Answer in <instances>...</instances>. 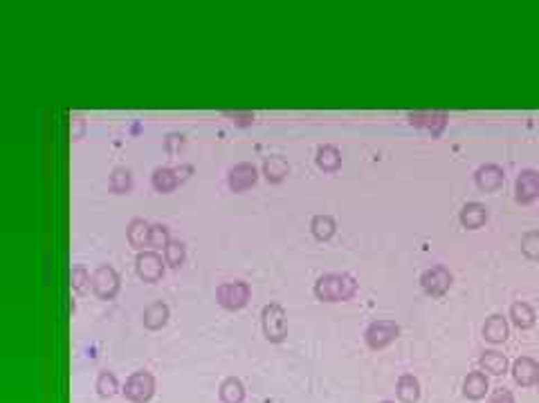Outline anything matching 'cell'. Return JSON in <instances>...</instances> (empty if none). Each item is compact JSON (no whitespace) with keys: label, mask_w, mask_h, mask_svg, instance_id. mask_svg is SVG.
<instances>
[{"label":"cell","mask_w":539,"mask_h":403,"mask_svg":"<svg viewBox=\"0 0 539 403\" xmlns=\"http://www.w3.org/2000/svg\"><path fill=\"white\" fill-rule=\"evenodd\" d=\"M357 280L351 274H326L315 283V296L324 303H339L353 298Z\"/></svg>","instance_id":"1"},{"label":"cell","mask_w":539,"mask_h":403,"mask_svg":"<svg viewBox=\"0 0 539 403\" xmlns=\"http://www.w3.org/2000/svg\"><path fill=\"white\" fill-rule=\"evenodd\" d=\"M261 323H263V334L270 343H281L288 334V316L286 310L279 303H270L263 307L261 312Z\"/></svg>","instance_id":"2"},{"label":"cell","mask_w":539,"mask_h":403,"mask_svg":"<svg viewBox=\"0 0 539 403\" xmlns=\"http://www.w3.org/2000/svg\"><path fill=\"white\" fill-rule=\"evenodd\" d=\"M400 328L393 321H373L364 332V341L371 350H384L398 339Z\"/></svg>","instance_id":"3"},{"label":"cell","mask_w":539,"mask_h":403,"mask_svg":"<svg viewBox=\"0 0 539 403\" xmlns=\"http://www.w3.org/2000/svg\"><path fill=\"white\" fill-rule=\"evenodd\" d=\"M216 298H219L221 307L225 310H241V307L248 305L250 301V285L243 280H234V283H223L219 289H216Z\"/></svg>","instance_id":"4"},{"label":"cell","mask_w":539,"mask_h":403,"mask_svg":"<svg viewBox=\"0 0 539 403\" xmlns=\"http://www.w3.org/2000/svg\"><path fill=\"white\" fill-rule=\"evenodd\" d=\"M155 395V379L148 372H133L124 386V397L133 403H146Z\"/></svg>","instance_id":"5"},{"label":"cell","mask_w":539,"mask_h":403,"mask_svg":"<svg viewBox=\"0 0 539 403\" xmlns=\"http://www.w3.org/2000/svg\"><path fill=\"white\" fill-rule=\"evenodd\" d=\"M92 292L99 296L101 301L115 298L119 292V276L110 265L97 267V271L92 274Z\"/></svg>","instance_id":"6"},{"label":"cell","mask_w":539,"mask_h":403,"mask_svg":"<svg viewBox=\"0 0 539 403\" xmlns=\"http://www.w3.org/2000/svg\"><path fill=\"white\" fill-rule=\"evenodd\" d=\"M452 280H454L452 274L445 267L438 265V267L425 269L420 276V287H422V292L429 296H443V294H447V289L452 287Z\"/></svg>","instance_id":"7"},{"label":"cell","mask_w":539,"mask_h":403,"mask_svg":"<svg viewBox=\"0 0 539 403\" xmlns=\"http://www.w3.org/2000/svg\"><path fill=\"white\" fill-rule=\"evenodd\" d=\"M135 269H137V276L144 283H155L164 274L162 258H160L157 251H139L135 258Z\"/></svg>","instance_id":"8"},{"label":"cell","mask_w":539,"mask_h":403,"mask_svg":"<svg viewBox=\"0 0 539 403\" xmlns=\"http://www.w3.org/2000/svg\"><path fill=\"white\" fill-rule=\"evenodd\" d=\"M515 197L519 204H533L539 197V172L533 168H526L519 172L515 181Z\"/></svg>","instance_id":"9"},{"label":"cell","mask_w":539,"mask_h":403,"mask_svg":"<svg viewBox=\"0 0 539 403\" xmlns=\"http://www.w3.org/2000/svg\"><path fill=\"white\" fill-rule=\"evenodd\" d=\"M257 166L250 164V161H241V164H236L230 175H227V184H230V188L234 190V193H241V190H248L252 188L254 184H257Z\"/></svg>","instance_id":"10"},{"label":"cell","mask_w":539,"mask_h":403,"mask_svg":"<svg viewBox=\"0 0 539 403\" xmlns=\"http://www.w3.org/2000/svg\"><path fill=\"white\" fill-rule=\"evenodd\" d=\"M513 379H515L517 386H522V388L535 386V383L539 381V366H537V361L531 359V357H519V359L513 363Z\"/></svg>","instance_id":"11"},{"label":"cell","mask_w":539,"mask_h":403,"mask_svg":"<svg viewBox=\"0 0 539 403\" xmlns=\"http://www.w3.org/2000/svg\"><path fill=\"white\" fill-rule=\"evenodd\" d=\"M504 179H506L504 168H499L497 164L481 166V168L477 170V175H474L477 186H479L481 190H486V193H490V190H497L501 184H504Z\"/></svg>","instance_id":"12"},{"label":"cell","mask_w":539,"mask_h":403,"mask_svg":"<svg viewBox=\"0 0 539 403\" xmlns=\"http://www.w3.org/2000/svg\"><path fill=\"white\" fill-rule=\"evenodd\" d=\"M488 390H490V381L484 372H470L465 381H463V395L472 401L484 399L488 395Z\"/></svg>","instance_id":"13"},{"label":"cell","mask_w":539,"mask_h":403,"mask_svg":"<svg viewBox=\"0 0 539 403\" xmlns=\"http://www.w3.org/2000/svg\"><path fill=\"white\" fill-rule=\"evenodd\" d=\"M488 220V208L481 202H468L461 208V224L465 229H479L484 226Z\"/></svg>","instance_id":"14"},{"label":"cell","mask_w":539,"mask_h":403,"mask_svg":"<svg viewBox=\"0 0 539 403\" xmlns=\"http://www.w3.org/2000/svg\"><path fill=\"white\" fill-rule=\"evenodd\" d=\"M508 334H510L508 321L501 314H493L486 321V325H484V339L490 341V343H495V345L508 341Z\"/></svg>","instance_id":"15"},{"label":"cell","mask_w":539,"mask_h":403,"mask_svg":"<svg viewBox=\"0 0 539 403\" xmlns=\"http://www.w3.org/2000/svg\"><path fill=\"white\" fill-rule=\"evenodd\" d=\"M479 366L484 372L493 374V377H501V374L508 372V359H506V354H501L497 350H488L481 354Z\"/></svg>","instance_id":"16"},{"label":"cell","mask_w":539,"mask_h":403,"mask_svg":"<svg viewBox=\"0 0 539 403\" xmlns=\"http://www.w3.org/2000/svg\"><path fill=\"white\" fill-rule=\"evenodd\" d=\"M151 184H153V188L160 190V193H169V190H173L180 184L178 170L166 168V166L155 168L153 175H151Z\"/></svg>","instance_id":"17"},{"label":"cell","mask_w":539,"mask_h":403,"mask_svg":"<svg viewBox=\"0 0 539 403\" xmlns=\"http://www.w3.org/2000/svg\"><path fill=\"white\" fill-rule=\"evenodd\" d=\"M128 242H130V247H135V249L151 247V226H148V222H144L142 217L130 220V224H128Z\"/></svg>","instance_id":"18"},{"label":"cell","mask_w":539,"mask_h":403,"mask_svg":"<svg viewBox=\"0 0 539 403\" xmlns=\"http://www.w3.org/2000/svg\"><path fill=\"white\" fill-rule=\"evenodd\" d=\"M290 172V164L283 157L274 155V157H268L266 161H263V175H266L268 181H272V184H279V181H283L288 177Z\"/></svg>","instance_id":"19"},{"label":"cell","mask_w":539,"mask_h":403,"mask_svg":"<svg viewBox=\"0 0 539 403\" xmlns=\"http://www.w3.org/2000/svg\"><path fill=\"white\" fill-rule=\"evenodd\" d=\"M395 392H398V399L402 403H416L420 399V383L413 374H402L398 379V386H395Z\"/></svg>","instance_id":"20"},{"label":"cell","mask_w":539,"mask_h":403,"mask_svg":"<svg viewBox=\"0 0 539 403\" xmlns=\"http://www.w3.org/2000/svg\"><path fill=\"white\" fill-rule=\"evenodd\" d=\"M166 321H169V307H166V303L155 301V303H151L144 310V325H146L148 330L164 328Z\"/></svg>","instance_id":"21"},{"label":"cell","mask_w":539,"mask_h":403,"mask_svg":"<svg viewBox=\"0 0 539 403\" xmlns=\"http://www.w3.org/2000/svg\"><path fill=\"white\" fill-rule=\"evenodd\" d=\"M219 395L223 403H243L245 399V386L241 383V379L236 377H227L221 388H219Z\"/></svg>","instance_id":"22"},{"label":"cell","mask_w":539,"mask_h":403,"mask_svg":"<svg viewBox=\"0 0 539 403\" xmlns=\"http://www.w3.org/2000/svg\"><path fill=\"white\" fill-rule=\"evenodd\" d=\"M510 319H513V323L517 325L519 330H531L533 325H535L537 316H535L531 305L517 301V303H513V307H510Z\"/></svg>","instance_id":"23"},{"label":"cell","mask_w":539,"mask_h":403,"mask_svg":"<svg viewBox=\"0 0 539 403\" xmlns=\"http://www.w3.org/2000/svg\"><path fill=\"white\" fill-rule=\"evenodd\" d=\"M339 164H342V152L337 150V146H330V143H326V146H319L317 148V166L321 170H337Z\"/></svg>","instance_id":"24"},{"label":"cell","mask_w":539,"mask_h":403,"mask_svg":"<svg viewBox=\"0 0 539 403\" xmlns=\"http://www.w3.org/2000/svg\"><path fill=\"white\" fill-rule=\"evenodd\" d=\"M110 190L112 193H128L130 188H133V175H130V170L128 168H124V166H119V168H115L112 170V175H110Z\"/></svg>","instance_id":"25"},{"label":"cell","mask_w":539,"mask_h":403,"mask_svg":"<svg viewBox=\"0 0 539 403\" xmlns=\"http://www.w3.org/2000/svg\"><path fill=\"white\" fill-rule=\"evenodd\" d=\"M310 231H313V235L317 240H321V242L330 240L335 233V220L330 215H315L313 222H310Z\"/></svg>","instance_id":"26"},{"label":"cell","mask_w":539,"mask_h":403,"mask_svg":"<svg viewBox=\"0 0 539 403\" xmlns=\"http://www.w3.org/2000/svg\"><path fill=\"white\" fill-rule=\"evenodd\" d=\"M119 390V383H117V377L112 372H101L97 377V395L101 399H110L115 392Z\"/></svg>","instance_id":"27"},{"label":"cell","mask_w":539,"mask_h":403,"mask_svg":"<svg viewBox=\"0 0 539 403\" xmlns=\"http://www.w3.org/2000/svg\"><path fill=\"white\" fill-rule=\"evenodd\" d=\"M185 244L180 242V240H171V242L166 244L164 249V260L169 267H180L185 262Z\"/></svg>","instance_id":"28"},{"label":"cell","mask_w":539,"mask_h":403,"mask_svg":"<svg viewBox=\"0 0 539 403\" xmlns=\"http://www.w3.org/2000/svg\"><path fill=\"white\" fill-rule=\"evenodd\" d=\"M409 119H411V123H416V126H427V128H431L436 121H438V123H445L447 114H445V112H411Z\"/></svg>","instance_id":"29"},{"label":"cell","mask_w":539,"mask_h":403,"mask_svg":"<svg viewBox=\"0 0 539 403\" xmlns=\"http://www.w3.org/2000/svg\"><path fill=\"white\" fill-rule=\"evenodd\" d=\"M522 251H524L526 258H531V260L539 258V231H531V233L524 235V240H522Z\"/></svg>","instance_id":"30"},{"label":"cell","mask_w":539,"mask_h":403,"mask_svg":"<svg viewBox=\"0 0 539 403\" xmlns=\"http://www.w3.org/2000/svg\"><path fill=\"white\" fill-rule=\"evenodd\" d=\"M169 242H171V238H169V229L164 224H153V226H151V247H153V249L164 247L166 249Z\"/></svg>","instance_id":"31"},{"label":"cell","mask_w":539,"mask_h":403,"mask_svg":"<svg viewBox=\"0 0 539 403\" xmlns=\"http://www.w3.org/2000/svg\"><path fill=\"white\" fill-rule=\"evenodd\" d=\"M70 280H72V287L77 289L79 294L81 292H86V285L90 283V276H88V271L83 269L81 265H77V267H72V271H70Z\"/></svg>","instance_id":"32"},{"label":"cell","mask_w":539,"mask_h":403,"mask_svg":"<svg viewBox=\"0 0 539 403\" xmlns=\"http://www.w3.org/2000/svg\"><path fill=\"white\" fill-rule=\"evenodd\" d=\"M490 403H515V397L510 395L508 390L501 388V390H497L495 395H493V399H490Z\"/></svg>","instance_id":"33"},{"label":"cell","mask_w":539,"mask_h":403,"mask_svg":"<svg viewBox=\"0 0 539 403\" xmlns=\"http://www.w3.org/2000/svg\"><path fill=\"white\" fill-rule=\"evenodd\" d=\"M227 117H232V119H239V123H250V121H254V114L252 112H227Z\"/></svg>","instance_id":"34"},{"label":"cell","mask_w":539,"mask_h":403,"mask_svg":"<svg viewBox=\"0 0 539 403\" xmlns=\"http://www.w3.org/2000/svg\"><path fill=\"white\" fill-rule=\"evenodd\" d=\"M382 403H393V401H382Z\"/></svg>","instance_id":"35"},{"label":"cell","mask_w":539,"mask_h":403,"mask_svg":"<svg viewBox=\"0 0 539 403\" xmlns=\"http://www.w3.org/2000/svg\"><path fill=\"white\" fill-rule=\"evenodd\" d=\"M537 392H539V381H537Z\"/></svg>","instance_id":"36"}]
</instances>
